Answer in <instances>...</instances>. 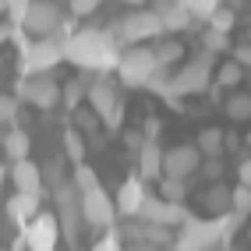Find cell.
<instances>
[{
	"label": "cell",
	"instance_id": "5bb4252c",
	"mask_svg": "<svg viewBox=\"0 0 251 251\" xmlns=\"http://www.w3.org/2000/svg\"><path fill=\"white\" fill-rule=\"evenodd\" d=\"M7 180L14 184L18 195H39L43 198V174H39V163L32 159H18L7 166Z\"/></svg>",
	"mask_w": 251,
	"mask_h": 251
},
{
	"label": "cell",
	"instance_id": "cb8c5ba5",
	"mask_svg": "<svg viewBox=\"0 0 251 251\" xmlns=\"http://www.w3.org/2000/svg\"><path fill=\"white\" fill-rule=\"evenodd\" d=\"M85 156H89L85 135L75 131V127H68V131H64V159H68V163H85Z\"/></svg>",
	"mask_w": 251,
	"mask_h": 251
},
{
	"label": "cell",
	"instance_id": "5b68a950",
	"mask_svg": "<svg viewBox=\"0 0 251 251\" xmlns=\"http://www.w3.org/2000/svg\"><path fill=\"white\" fill-rule=\"evenodd\" d=\"M117 75H121V85L127 89H145V81L159 71L152 46H127L121 50V60H117Z\"/></svg>",
	"mask_w": 251,
	"mask_h": 251
},
{
	"label": "cell",
	"instance_id": "44dd1931",
	"mask_svg": "<svg viewBox=\"0 0 251 251\" xmlns=\"http://www.w3.org/2000/svg\"><path fill=\"white\" fill-rule=\"evenodd\" d=\"M202 205L212 212V216H223V212H230V188L226 184H209L205 188V195H202Z\"/></svg>",
	"mask_w": 251,
	"mask_h": 251
},
{
	"label": "cell",
	"instance_id": "7bdbcfd3",
	"mask_svg": "<svg viewBox=\"0 0 251 251\" xmlns=\"http://www.w3.org/2000/svg\"><path fill=\"white\" fill-rule=\"evenodd\" d=\"M142 138H159V117H145V127H142Z\"/></svg>",
	"mask_w": 251,
	"mask_h": 251
},
{
	"label": "cell",
	"instance_id": "7a4b0ae2",
	"mask_svg": "<svg viewBox=\"0 0 251 251\" xmlns=\"http://www.w3.org/2000/svg\"><path fill=\"white\" fill-rule=\"evenodd\" d=\"M85 99H89V110L99 117V127L121 131V124H124V99H121V89H117V81L110 75H92L89 89H85Z\"/></svg>",
	"mask_w": 251,
	"mask_h": 251
},
{
	"label": "cell",
	"instance_id": "3957f363",
	"mask_svg": "<svg viewBox=\"0 0 251 251\" xmlns=\"http://www.w3.org/2000/svg\"><path fill=\"white\" fill-rule=\"evenodd\" d=\"M212 68H216V53H205V50H202V53L191 57L180 71L170 75V81H166V92H163V96H177V99H184V96H198V92H205V89L212 85Z\"/></svg>",
	"mask_w": 251,
	"mask_h": 251
},
{
	"label": "cell",
	"instance_id": "ffe728a7",
	"mask_svg": "<svg viewBox=\"0 0 251 251\" xmlns=\"http://www.w3.org/2000/svg\"><path fill=\"white\" fill-rule=\"evenodd\" d=\"M156 14H159V25H163V32H184V28H191V14L184 11V7H177L174 0L159 4V7H156Z\"/></svg>",
	"mask_w": 251,
	"mask_h": 251
},
{
	"label": "cell",
	"instance_id": "7402d4cb",
	"mask_svg": "<svg viewBox=\"0 0 251 251\" xmlns=\"http://www.w3.org/2000/svg\"><path fill=\"white\" fill-rule=\"evenodd\" d=\"M85 89H89V75H78V78H71V81H64V85H60V106H64V110L81 106Z\"/></svg>",
	"mask_w": 251,
	"mask_h": 251
},
{
	"label": "cell",
	"instance_id": "ac0fdd59",
	"mask_svg": "<svg viewBox=\"0 0 251 251\" xmlns=\"http://www.w3.org/2000/svg\"><path fill=\"white\" fill-rule=\"evenodd\" d=\"M39 209H43V198H39V195H18V191H14V195L7 198V220L18 223V226H25Z\"/></svg>",
	"mask_w": 251,
	"mask_h": 251
},
{
	"label": "cell",
	"instance_id": "681fc988",
	"mask_svg": "<svg viewBox=\"0 0 251 251\" xmlns=\"http://www.w3.org/2000/svg\"><path fill=\"white\" fill-rule=\"evenodd\" d=\"M0 14H4V0H0Z\"/></svg>",
	"mask_w": 251,
	"mask_h": 251
},
{
	"label": "cell",
	"instance_id": "1f68e13d",
	"mask_svg": "<svg viewBox=\"0 0 251 251\" xmlns=\"http://www.w3.org/2000/svg\"><path fill=\"white\" fill-rule=\"evenodd\" d=\"M39 174H43V188H50V191H53L57 184H64V180H68V177H64V156L50 159V163H46V170L39 166Z\"/></svg>",
	"mask_w": 251,
	"mask_h": 251
},
{
	"label": "cell",
	"instance_id": "9c48e42d",
	"mask_svg": "<svg viewBox=\"0 0 251 251\" xmlns=\"http://www.w3.org/2000/svg\"><path fill=\"white\" fill-rule=\"evenodd\" d=\"M53 202H57V226L60 237H68L71 244L78 241V220H81V205H78V191L71 188V180H64L53 188Z\"/></svg>",
	"mask_w": 251,
	"mask_h": 251
},
{
	"label": "cell",
	"instance_id": "8d00e7d4",
	"mask_svg": "<svg viewBox=\"0 0 251 251\" xmlns=\"http://www.w3.org/2000/svg\"><path fill=\"white\" fill-rule=\"evenodd\" d=\"M202 50H205V53H223V50H230V39L223 36V32L205 28V36H202Z\"/></svg>",
	"mask_w": 251,
	"mask_h": 251
},
{
	"label": "cell",
	"instance_id": "8992f818",
	"mask_svg": "<svg viewBox=\"0 0 251 251\" xmlns=\"http://www.w3.org/2000/svg\"><path fill=\"white\" fill-rule=\"evenodd\" d=\"M113 39L117 46H142L149 39H159L163 36V25H159V14L156 11H131L127 18L113 22Z\"/></svg>",
	"mask_w": 251,
	"mask_h": 251
},
{
	"label": "cell",
	"instance_id": "c3c4849f",
	"mask_svg": "<svg viewBox=\"0 0 251 251\" xmlns=\"http://www.w3.org/2000/svg\"><path fill=\"white\" fill-rule=\"evenodd\" d=\"M124 4H145V0H124Z\"/></svg>",
	"mask_w": 251,
	"mask_h": 251
},
{
	"label": "cell",
	"instance_id": "4dcf8cb0",
	"mask_svg": "<svg viewBox=\"0 0 251 251\" xmlns=\"http://www.w3.org/2000/svg\"><path fill=\"white\" fill-rule=\"evenodd\" d=\"M220 4H223V0H184L180 7L191 14V22H205V18H209V14L220 7Z\"/></svg>",
	"mask_w": 251,
	"mask_h": 251
},
{
	"label": "cell",
	"instance_id": "d6a6232c",
	"mask_svg": "<svg viewBox=\"0 0 251 251\" xmlns=\"http://www.w3.org/2000/svg\"><path fill=\"white\" fill-rule=\"evenodd\" d=\"M216 220H220V244H230L233 233L244 226V216H237V212H223V216H216Z\"/></svg>",
	"mask_w": 251,
	"mask_h": 251
},
{
	"label": "cell",
	"instance_id": "9a60e30c",
	"mask_svg": "<svg viewBox=\"0 0 251 251\" xmlns=\"http://www.w3.org/2000/svg\"><path fill=\"white\" fill-rule=\"evenodd\" d=\"M145 198H149L145 180H142V177H127V180L121 184V191H117V202H113V209H117V216H127V220H135Z\"/></svg>",
	"mask_w": 251,
	"mask_h": 251
},
{
	"label": "cell",
	"instance_id": "e0dca14e",
	"mask_svg": "<svg viewBox=\"0 0 251 251\" xmlns=\"http://www.w3.org/2000/svg\"><path fill=\"white\" fill-rule=\"evenodd\" d=\"M138 177L142 180H159L163 177V145L159 138H145L138 149Z\"/></svg>",
	"mask_w": 251,
	"mask_h": 251
},
{
	"label": "cell",
	"instance_id": "b9f144b4",
	"mask_svg": "<svg viewBox=\"0 0 251 251\" xmlns=\"http://www.w3.org/2000/svg\"><path fill=\"white\" fill-rule=\"evenodd\" d=\"M230 53H233V64H241V68H248V64H251V50H248L244 43H241V46H233Z\"/></svg>",
	"mask_w": 251,
	"mask_h": 251
},
{
	"label": "cell",
	"instance_id": "ee69618b",
	"mask_svg": "<svg viewBox=\"0 0 251 251\" xmlns=\"http://www.w3.org/2000/svg\"><path fill=\"white\" fill-rule=\"evenodd\" d=\"M237 180H241V184H248V180H251V163H248V156L237 163Z\"/></svg>",
	"mask_w": 251,
	"mask_h": 251
},
{
	"label": "cell",
	"instance_id": "d4e9b609",
	"mask_svg": "<svg viewBox=\"0 0 251 251\" xmlns=\"http://www.w3.org/2000/svg\"><path fill=\"white\" fill-rule=\"evenodd\" d=\"M152 53H156V64H159V68H170V64H177L188 50H184L177 39H163L159 46H152Z\"/></svg>",
	"mask_w": 251,
	"mask_h": 251
},
{
	"label": "cell",
	"instance_id": "d6986e66",
	"mask_svg": "<svg viewBox=\"0 0 251 251\" xmlns=\"http://www.w3.org/2000/svg\"><path fill=\"white\" fill-rule=\"evenodd\" d=\"M0 145H4V152H7L11 163H18V159H28V152H32V135L22 131V127H11V131H4Z\"/></svg>",
	"mask_w": 251,
	"mask_h": 251
},
{
	"label": "cell",
	"instance_id": "74e56055",
	"mask_svg": "<svg viewBox=\"0 0 251 251\" xmlns=\"http://www.w3.org/2000/svg\"><path fill=\"white\" fill-rule=\"evenodd\" d=\"M28 4H32V0H4V14L11 18V25H18V28H22V22H25V11H28Z\"/></svg>",
	"mask_w": 251,
	"mask_h": 251
},
{
	"label": "cell",
	"instance_id": "f546056e",
	"mask_svg": "<svg viewBox=\"0 0 251 251\" xmlns=\"http://www.w3.org/2000/svg\"><path fill=\"white\" fill-rule=\"evenodd\" d=\"M205 22H209V28H212V32H223V36H230V28H233V22H237V14H233L230 7H223V4H220V7H216Z\"/></svg>",
	"mask_w": 251,
	"mask_h": 251
},
{
	"label": "cell",
	"instance_id": "484cf974",
	"mask_svg": "<svg viewBox=\"0 0 251 251\" xmlns=\"http://www.w3.org/2000/svg\"><path fill=\"white\" fill-rule=\"evenodd\" d=\"M68 180H71V188H75L78 195H85V191L99 188V177H96V170H92V166H85V163H75V174H71Z\"/></svg>",
	"mask_w": 251,
	"mask_h": 251
},
{
	"label": "cell",
	"instance_id": "8fae6325",
	"mask_svg": "<svg viewBox=\"0 0 251 251\" xmlns=\"http://www.w3.org/2000/svg\"><path fill=\"white\" fill-rule=\"evenodd\" d=\"M78 205H81V220L96 230H110L117 223V209H113V198L103 191V184L85 195H78Z\"/></svg>",
	"mask_w": 251,
	"mask_h": 251
},
{
	"label": "cell",
	"instance_id": "d590c367",
	"mask_svg": "<svg viewBox=\"0 0 251 251\" xmlns=\"http://www.w3.org/2000/svg\"><path fill=\"white\" fill-rule=\"evenodd\" d=\"M248 209H251V188H248V184H237V188H230V212L248 216Z\"/></svg>",
	"mask_w": 251,
	"mask_h": 251
},
{
	"label": "cell",
	"instance_id": "603a6c76",
	"mask_svg": "<svg viewBox=\"0 0 251 251\" xmlns=\"http://www.w3.org/2000/svg\"><path fill=\"white\" fill-rule=\"evenodd\" d=\"M223 145H226V135L220 127H205L202 135H198V142H195V149H198V156H209V159H216L223 152Z\"/></svg>",
	"mask_w": 251,
	"mask_h": 251
},
{
	"label": "cell",
	"instance_id": "836d02e7",
	"mask_svg": "<svg viewBox=\"0 0 251 251\" xmlns=\"http://www.w3.org/2000/svg\"><path fill=\"white\" fill-rule=\"evenodd\" d=\"M18 113H22V103L14 96L0 92V127H11L14 121H18Z\"/></svg>",
	"mask_w": 251,
	"mask_h": 251
},
{
	"label": "cell",
	"instance_id": "ba28073f",
	"mask_svg": "<svg viewBox=\"0 0 251 251\" xmlns=\"http://www.w3.org/2000/svg\"><path fill=\"white\" fill-rule=\"evenodd\" d=\"M22 241L28 244V251H57L60 244V226L53 212H36L32 220L22 226Z\"/></svg>",
	"mask_w": 251,
	"mask_h": 251
},
{
	"label": "cell",
	"instance_id": "4316f807",
	"mask_svg": "<svg viewBox=\"0 0 251 251\" xmlns=\"http://www.w3.org/2000/svg\"><path fill=\"white\" fill-rule=\"evenodd\" d=\"M159 198H163V202H184V198H188V180L163 177L159 180Z\"/></svg>",
	"mask_w": 251,
	"mask_h": 251
},
{
	"label": "cell",
	"instance_id": "bcb514c9",
	"mask_svg": "<svg viewBox=\"0 0 251 251\" xmlns=\"http://www.w3.org/2000/svg\"><path fill=\"white\" fill-rule=\"evenodd\" d=\"M4 180H7V166H0V191H4Z\"/></svg>",
	"mask_w": 251,
	"mask_h": 251
},
{
	"label": "cell",
	"instance_id": "e575fe53",
	"mask_svg": "<svg viewBox=\"0 0 251 251\" xmlns=\"http://www.w3.org/2000/svg\"><path fill=\"white\" fill-rule=\"evenodd\" d=\"M226 113L233 117V121H248V117H251V96H248V92L230 96V99H226Z\"/></svg>",
	"mask_w": 251,
	"mask_h": 251
},
{
	"label": "cell",
	"instance_id": "f6af8a7d",
	"mask_svg": "<svg viewBox=\"0 0 251 251\" xmlns=\"http://www.w3.org/2000/svg\"><path fill=\"white\" fill-rule=\"evenodd\" d=\"M124 142H127V149H135V152H138V149H142V131H127V135H124Z\"/></svg>",
	"mask_w": 251,
	"mask_h": 251
},
{
	"label": "cell",
	"instance_id": "7dc6e473",
	"mask_svg": "<svg viewBox=\"0 0 251 251\" xmlns=\"http://www.w3.org/2000/svg\"><path fill=\"white\" fill-rule=\"evenodd\" d=\"M4 43H7V28H0V50H4Z\"/></svg>",
	"mask_w": 251,
	"mask_h": 251
},
{
	"label": "cell",
	"instance_id": "60d3db41",
	"mask_svg": "<svg viewBox=\"0 0 251 251\" xmlns=\"http://www.w3.org/2000/svg\"><path fill=\"white\" fill-rule=\"evenodd\" d=\"M198 170H205V177H209V180H220V174H223V163H220V156H216V159H209L205 166H198Z\"/></svg>",
	"mask_w": 251,
	"mask_h": 251
},
{
	"label": "cell",
	"instance_id": "83f0119b",
	"mask_svg": "<svg viewBox=\"0 0 251 251\" xmlns=\"http://www.w3.org/2000/svg\"><path fill=\"white\" fill-rule=\"evenodd\" d=\"M241 81H244V68L233 64V60H226L223 68L216 71V85H220V89H237Z\"/></svg>",
	"mask_w": 251,
	"mask_h": 251
},
{
	"label": "cell",
	"instance_id": "6da1fadb",
	"mask_svg": "<svg viewBox=\"0 0 251 251\" xmlns=\"http://www.w3.org/2000/svg\"><path fill=\"white\" fill-rule=\"evenodd\" d=\"M60 50L64 60H71L85 75H110L121 60V46H117L110 28H75L60 43Z\"/></svg>",
	"mask_w": 251,
	"mask_h": 251
},
{
	"label": "cell",
	"instance_id": "4fadbf2b",
	"mask_svg": "<svg viewBox=\"0 0 251 251\" xmlns=\"http://www.w3.org/2000/svg\"><path fill=\"white\" fill-rule=\"evenodd\" d=\"M198 166H202V156H198L195 145H174V149H163V177H177V180H188Z\"/></svg>",
	"mask_w": 251,
	"mask_h": 251
},
{
	"label": "cell",
	"instance_id": "7c38bea8",
	"mask_svg": "<svg viewBox=\"0 0 251 251\" xmlns=\"http://www.w3.org/2000/svg\"><path fill=\"white\" fill-rule=\"evenodd\" d=\"M188 209H184L180 202H163L159 195H149L145 202H142V209H138V216L135 220H142V223H156V226H166V230H174V226H180L184 220H188Z\"/></svg>",
	"mask_w": 251,
	"mask_h": 251
},
{
	"label": "cell",
	"instance_id": "ab89813d",
	"mask_svg": "<svg viewBox=\"0 0 251 251\" xmlns=\"http://www.w3.org/2000/svg\"><path fill=\"white\" fill-rule=\"evenodd\" d=\"M99 4H103V0H71V18H85Z\"/></svg>",
	"mask_w": 251,
	"mask_h": 251
},
{
	"label": "cell",
	"instance_id": "f1b7e54d",
	"mask_svg": "<svg viewBox=\"0 0 251 251\" xmlns=\"http://www.w3.org/2000/svg\"><path fill=\"white\" fill-rule=\"evenodd\" d=\"M71 124H75V131H81V135H96L99 117H96L89 106H75V110H71Z\"/></svg>",
	"mask_w": 251,
	"mask_h": 251
},
{
	"label": "cell",
	"instance_id": "30bf717a",
	"mask_svg": "<svg viewBox=\"0 0 251 251\" xmlns=\"http://www.w3.org/2000/svg\"><path fill=\"white\" fill-rule=\"evenodd\" d=\"M60 22H64V11L53 4V0H32L28 11H25L22 32H32L36 39H46V36H57Z\"/></svg>",
	"mask_w": 251,
	"mask_h": 251
},
{
	"label": "cell",
	"instance_id": "52a82bcc",
	"mask_svg": "<svg viewBox=\"0 0 251 251\" xmlns=\"http://www.w3.org/2000/svg\"><path fill=\"white\" fill-rule=\"evenodd\" d=\"M177 230L180 233L174 241V251H216V244H220V220H195V216H188Z\"/></svg>",
	"mask_w": 251,
	"mask_h": 251
},
{
	"label": "cell",
	"instance_id": "2e32d148",
	"mask_svg": "<svg viewBox=\"0 0 251 251\" xmlns=\"http://www.w3.org/2000/svg\"><path fill=\"white\" fill-rule=\"evenodd\" d=\"M25 103H32L36 110H53V106H60V81L46 78V75L32 78V81H28V99H25Z\"/></svg>",
	"mask_w": 251,
	"mask_h": 251
},
{
	"label": "cell",
	"instance_id": "f35d334b",
	"mask_svg": "<svg viewBox=\"0 0 251 251\" xmlns=\"http://www.w3.org/2000/svg\"><path fill=\"white\" fill-rule=\"evenodd\" d=\"M92 251H124L121 233H117L113 226H110V230H103V241H96V248H92Z\"/></svg>",
	"mask_w": 251,
	"mask_h": 251
},
{
	"label": "cell",
	"instance_id": "277c9868",
	"mask_svg": "<svg viewBox=\"0 0 251 251\" xmlns=\"http://www.w3.org/2000/svg\"><path fill=\"white\" fill-rule=\"evenodd\" d=\"M60 60H64L60 39H53V36H46V39H28V43L18 50V75H25V78L50 75Z\"/></svg>",
	"mask_w": 251,
	"mask_h": 251
}]
</instances>
